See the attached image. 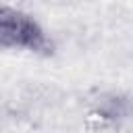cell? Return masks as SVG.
<instances>
[{"label": "cell", "instance_id": "obj_1", "mask_svg": "<svg viewBox=\"0 0 133 133\" xmlns=\"http://www.w3.org/2000/svg\"><path fill=\"white\" fill-rule=\"evenodd\" d=\"M0 46L2 48H27L33 52H48L50 44L39 25L27 15L0 8Z\"/></svg>", "mask_w": 133, "mask_h": 133}]
</instances>
